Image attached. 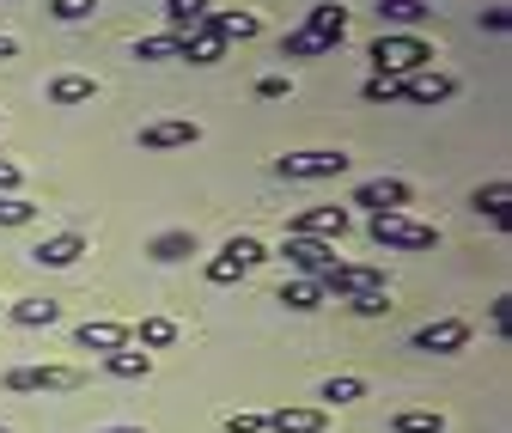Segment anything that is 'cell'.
<instances>
[{
  "instance_id": "cell-8",
  "label": "cell",
  "mask_w": 512,
  "mask_h": 433,
  "mask_svg": "<svg viewBox=\"0 0 512 433\" xmlns=\"http://www.w3.org/2000/svg\"><path fill=\"white\" fill-rule=\"evenodd\" d=\"M305 281H324L330 269H336V244H324V238H287V251H281Z\"/></svg>"
},
{
  "instance_id": "cell-16",
  "label": "cell",
  "mask_w": 512,
  "mask_h": 433,
  "mask_svg": "<svg viewBox=\"0 0 512 433\" xmlns=\"http://www.w3.org/2000/svg\"><path fill=\"white\" fill-rule=\"evenodd\" d=\"M220 55H226V37H220V31H208V25L183 31V43H177V61H189V68H214Z\"/></svg>"
},
{
  "instance_id": "cell-1",
  "label": "cell",
  "mask_w": 512,
  "mask_h": 433,
  "mask_svg": "<svg viewBox=\"0 0 512 433\" xmlns=\"http://www.w3.org/2000/svg\"><path fill=\"white\" fill-rule=\"evenodd\" d=\"M427 68H433V43L421 31H378V43H372V74L409 80V74H427Z\"/></svg>"
},
{
  "instance_id": "cell-19",
  "label": "cell",
  "mask_w": 512,
  "mask_h": 433,
  "mask_svg": "<svg viewBox=\"0 0 512 433\" xmlns=\"http://www.w3.org/2000/svg\"><path fill=\"white\" fill-rule=\"evenodd\" d=\"M299 31H317V37H336V43H342V37H348V7H342V0H317Z\"/></svg>"
},
{
  "instance_id": "cell-9",
  "label": "cell",
  "mask_w": 512,
  "mask_h": 433,
  "mask_svg": "<svg viewBox=\"0 0 512 433\" xmlns=\"http://www.w3.org/2000/svg\"><path fill=\"white\" fill-rule=\"evenodd\" d=\"M196 141H202V122H189V116H165V122H147V129H141V147H147V153L196 147Z\"/></svg>"
},
{
  "instance_id": "cell-24",
  "label": "cell",
  "mask_w": 512,
  "mask_h": 433,
  "mask_svg": "<svg viewBox=\"0 0 512 433\" xmlns=\"http://www.w3.org/2000/svg\"><path fill=\"white\" fill-rule=\"evenodd\" d=\"M104 373L110 379H147L153 373V354L147 348H116V354H104Z\"/></svg>"
},
{
  "instance_id": "cell-30",
  "label": "cell",
  "mask_w": 512,
  "mask_h": 433,
  "mask_svg": "<svg viewBox=\"0 0 512 433\" xmlns=\"http://www.w3.org/2000/svg\"><path fill=\"white\" fill-rule=\"evenodd\" d=\"M324 403H360L366 397V379H354V373H336V379H324V391H317Z\"/></svg>"
},
{
  "instance_id": "cell-3",
  "label": "cell",
  "mask_w": 512,
  "mask_h": 433,
  "mask_svg": "<svg viewBox=\"0 0 512 433\" xmlns=\"http://www.w3.org/2000/svg\"><path fill=\"white\" fill-rule=\"evenodd\" d=\"M342 171H348L342 147H305V153L275 159V177H287V183H324V177H342Z\"/></svg>"
},
{
  "instance_id": "cell-20",
  "label": "cell",
  "mask_w": 512,
  "mask_h": 433,
  "mask_svg": "<svg viewBox=\"0 0 512 433\" xmlns=\"http://www.w3.org/2000/svg\"><path fill=\"white\" fill-rule=\"evenodd\" d=\"M147 257H153V263H183V257H196V232H189V226L159 232V238L147 244Z\"/></svg>"
},
{
  "instance_id": "cell-21",
  "label": "cell",
  "mask_w": 512,
  "mask_h": 433,
  "mask_svg": "<svg viewBox=\"0 0 512 433\" xmlns=\"http://www.w3.org/2000/svg\"><path fill=\"white\" fill-rule=\"evenodd\" d=\"M506 208H512V183H506V177H494V183H482V190H476V214H488L500 232L512 226V214H506Z\"/></svg>"
},
{
  "instance_id": "cell-37",
  "label": "cell",
  "mask_w": 512,
  "mask_h": 433,
  "mask_svg": "<svg viewBox=\"0 0 512 433\" xmlns=\"http://www.w3.org/2000/svg\"><path fill=\"white\" fill-rule=\"evenodd\" d=\"M293 92V80L287 74H269V80H256V98H287Z\"/></svg>"
},
{
  "instance_id": "cell-2",
  "label": "cell",
  "mask_w": 512,
  "mask_h": 433,
  "mask_svg": "<svg viewBox=\"0 0 512 433\" xmlns=\"http://www.w3.org/2000/svg\"><path fill=\"white\" fill-rule=\"evenodd\" d=\"M366 232H372V244H384V251H433V244H439V226H421V220H409L403 208L372 214Z\"/></svg>"
},
{
  "instance_id": "cell-28",
  "label": "cell",
  "mask_w": 512,
  "mask_h": 433,
  "mask_svg": "<svg viewBox=\"0 0 512 433\" xmlns=\"http://www.w3.org/2000/svg\"><path fill=\"white\" fill-rule=\"evenodd\" d=\"M202 25H208V31H220L226 43H232V37L244 43V37H256V31H263V25H256V13H208Z\"/></svg>"
},
{
  "instance_id": "cell-31",
  "label": "cell",
  "mask_w": 512,
  "mask_h": 433,
  "mask_svg": "<svg viewBox=\"0 0 512 433\" xmlns=\"http://www.w3.org/2000/svg\"><path fill=\"white\" fill-rule=\"evenodd\" d=\"M177 43H183L177 31H159V37H141V43H135V61H171V55H177Z\"/></svg>"
},
{
  "instance_id": "cell-12",
  "label": "cell",
  "mask_w": 512,
  "mask_h": 433,
  "mask_svg": "<svg viewBox=\"0 0 512 433\" xmlns=\"http://www.w3.org/2000/svg\"><path fill=\"white\" fill-rule=\"evenodd\" d=\"M464 342H470V324L464 318H433V324L415 330V348L421 354H458Z\"/></svg>"
},
{
  "instance_id": "cell-4",
  "label": "cell",
  "mask_w": 512,
  "mask_h": 433,
  "mask_svg": "<svg viewBox=\"0 0 512 433\" xmlns=\"http://www.w3.org/2000/svg\"><path fill=\"white\" fill-rule=\"evenodd\" d=\"M86 385V373L80 366H68V360H43V366H13L7 373V391H80Z\"/></svg>"
},
{
  "instance_id": "cell-6",
  "label": "cell",
  "mask_w": 512,
  "mask_h": 433,
  "mask_svg": "<svg viewBox=\"0 0 512 433\" xmlns=\"http://www.w3.org/2000/svg\"><path fill=\"white\" fill-rule=\"evenodd\" d=\"M324 293H342V299H354V293H391V281H384V269H372V263H336L324 275Z\"/></svg>"
},
{
  "instance_id": "cell-7",
  "label": "cell",
  "mask_w": 512,
  "mask_h": 433,
  "mask_svg": "<svg viewBox=\"0 0 512 433\" xmlns=\"http://www.w3.org/2000/svg\"><path fill=\"white\" fill-rule=\"evenodd\" d=\"M348 208H299L293 214V226H287V238H324V244H336L342 232H348Z\"/></svg>"
},
{
  "instance_id": "cell-41",
  "label": "cell",
  "mask_w": 512,
  "mask_h": 433,
  "mask_svg": "<svg viewBox=\"0 0 512 433\" xmlns=\"http://www.w3.org/2000/svg\"><path fill=\"white\" fill-rule=\"evenodd\" d=\"M19 55V37H7V31H0V61H13Z\"/></svg>"
},
{
  "instance_id": "cell-22",
  "label": "cell",
  "mask_w": 512,
  "mask_h": 433,
  "mask_svg": "<svg viewBox=\"0 0 512 433\" xmlns=\"http://www.w3.org/2000/svg\"><path fill=\"white\" fill-rule=\"evenodd\" d=\"M336 49H342L336 37H317V31H287L281 37V55L287 61H317V55H336Z\"/></svg>"
},
{
  "instance_id": "cell-39",
  "label": "cell",
  "mask_w": 512,
  "mask_h": 433,
  "mask_svg": "<svg viewBox=\"0 0 512 433\" xmlns=\"http://www.w3.org/2000/svg\"><path fill=\"white\" fill-rule=\"evenodd\" d=\"M482 31H512V7H488L482 13Z\"/></svg>"
},
{
  "instance_id": "cell-38",
  "label": "cell",
  "mask_w": 512,
  "mask_h": 433,
  "mask_svg": "<svg viewBox=\"0 0 512 433\" xmlns=\"http://www.w3.org/2000/svg\"><path fill=\"white\" fill-rule=\"evenodd\" d=\"M19 183H25V171H19L13 159H0V196H13V190H19Z\"/></svg>"
},
{
  "instance_id": "cell-11",
  "label": "cell",
  "mask_w": 512,
  "mask_h": 433,
  "mask_svg": "<svg viewBox=\"0 0 512 433\" xmlns=\"http://www.w3.org/2000/svg\"><path fill=\"white\" fill-rule=\"evenodd\" d=\"M409 183L403 177H366L354 190V208H372V214H391V208H409Z\"/></svg>"
},
{
  "instance_id": "cell-33",
  "label": "cell",
  "mask_w": 512,
  "mask_h": 433,
  "mask_svg": "<svg viewBox=\"0 0 512 433\" xmlns=\"http://www.w3.org/2000/svg\"><path fill=\"white\" fill-rule=\"evenodd\" d=\"M37 220V202L25 196H0V226H31Z\"/></svg>"
},
{
  "instance_id": "cell-25",
  "label": "cell",
  "mask_w": 512,
  "mask_h": 433,
  "mask_svg": "<svg viewBox=\"0 0 512 433\" xmlns=\"http://www.w3.org/2000/svg\"><path fill=\"white\" fill-rule=\"evenodd\" d=\"M128 336H135L141 348H171L183 330H177V318H141V324H128Z\"/></svg>"
},
{
  "instance_id": "cell-26",
  "label": "cell",
  "mask_w": 512,
  "mask_h": 433,
  "mask_svg": "<svg viewBox=\"0 0 512 433\" xmlns=\"http://www.w3.org/2000/svg\"><path fill=\"white\" fill-rule=\"evenodd\" d=\"M208 7H214V0H165V25L183 37V31H196L208 19Z\"/></svg>"
},
{
  "instance_id": "cell-14",
  "label": "cell",
  "mask_w": 512,
  "mask_h": 433,
  "mask_svg": "<svg viewBox=\"0 0 512 433\" xmlns=\"http://www.w3.org/2000/svg\"><path fill=\"white\" fill-rule=\"evenodd\" d=\"M80 257H86V238H80V232H55V238H43L37 251H31L37 269H74Z\"/></svg>"
},
{
  "instance_id": "cell-5",
  "label": "cell",
  "mask_w": 512,
  "mask_h": 433,
  "mask_svg": "<svg viewBox=\"0 0 512 433\" xmlns=\"http://www.w3.org/2000/svg\"><path fill=\"white\" fill-rule=\"evenodd\" d=\"M263 257H269V251H263V238L238 232V238H226V244H220V257L208 263V281H214V287H232L238 275H250V269L263 263Z\"/></svg>"
},
{
  "instance_id": "cell-42",
  "label": "cell",
  "mask_w": 512,
  "mask_h": 433,
  "mask_svg": "<svg viewBox=\"0 0 512 433\" xmlns=\"http://www.w3.org/2000/svg\"><path fill=\"white\" fill-rule=\"evenodd\" d=\"M104 433H147V427H104Z\"/></svg>"
},
{
  "instance_id": "cell-27",
  "label": "cell",
  "mask_w": 512,
  "mask_h": 433,
  "mask_svg": "<svg viewBox=\"0 0 512 433\" xmlns=\"http://www.w3.org/2000/svg\"><path fill=\"white\" fill-rule=\"evenodd\" d=\"M281 305H287V312H317V305H324V281H287L281 287Z\"/></svg>"
},
{
  "instance_id": "cell-32",
  "label": "cell",
  "mask_w": 512,
  "mask_h": 433,
  "mask_svg": "<svg viewBox=\"0 0 512 433\" xmlns=\"http://www.w3.org/2000/svg\"><path fill=\"white\" fill-rule=\"evenodd\" d=\"M92 13H98V0H49V19H61V25H80Z\"/></svg>"
},
{
  "instance_id": "cell-36",
  "label": "cell",
  "mask_w": 512,
  "mask_h": 433,
  "mask_svg": "<svg viewBox=\"0 0 512 433\" xmlns=\"http://www.w3.org/2000/svg\"><path fill=\"white\" fill-rule=\"evenodd\" d=\"M360 98H366V104H391V98H397V80H384V74H372V80L360 86Z\"/></svg>"
},
{
  "instance_id": "cell-34",
  "label": "cell",
  "mask_w": 512,
  "mask_h": 433,
  "mask_svg": "<svg viewBox=\"0 0 512 433\" xmlns=\"http://www.w3.org/2000/svg\"><path fill=\"white\" fill-rule=\"evenodd\" d=\"M348 305H354L360 318H384V312H391V293H354Z\"/></svg>"
},
{
  "instance_id": "cell-17",
  "label": "cell",
  "mask_w": 512,
  "mask_h": 433,
  "mask_svg": "<svg viewBox=\"0 0 512 433\" xmlns=\"http://www.w3.org/2000/svg\"><path fill=\"white\" fill-rule=\"evenodd\" d=\"M427 0H378V25L384 31H421L427 25Z\"/></svg>"
},
{
  "instance_id": "cell-18",
  "label": "cell",
  "mask_w": 512,
  "mask_h": 433,
  "mask_svg": "<svg viewBox=\"0 0 512 433\" xmlns=\"http://www.w3.org/2000/svg\"><path fill=\"white\" fill-rule=\"evenodd\" d=\"M98 98V80H86V74H55L49 80V104L55 110H74V104H92Z\"/></svg>"
},
{
  "instance_id": "cell-40",
  "label": "cell",
  "mask_w": 512,
  "mask_h": 433,
  "mask_svg": "<svg viewBox=\"0 0 512 433\" xmlns=\"http://www.w3.org/2000/svg\"><path fill=\"white\" fill-rule=\"evenodd\" d=\"M488 318H494V330H500V336H506V324H512V299H506V293H500V299H494V312H488Z\"/></svg>"
},
{
  "instance_id": "cell-29",
  "label": "cell",
  "mask_w": 512,
  "mask_h": 433,
  "mask_svg": "<svg viewBox=\"0 0 512 433\" xmlns=\"http://www.w3.org/2000/svg\"><path fill=\"white\" fill-rule=\"evenodd\" d=\"M391 433H445V415L439 409H397Z\"/></svg>"
},
{
  "instance_id": "cell-35",
  "label": "cell",
  "mask_w": 512,
  "mask_h": 433,
  "mask_svg": "<svg viewBox=\"0 0 512 433\" xmlns=\"http://www.w3.org/2000/svg\"><path fill=\"white\" fill-rule=\"evenodd\" d=\"M269 427V415H256V409H232L226 415V433H263Z\"/></svg>"
},
{
  "instance_id": "cell-15",
  "label": "cell",
  "mask_w": 512,
  "mask_h": 433,
  "mask_svg": "<svg viewBox=\"0 0 512 433\" xmlns=\"http://www.w3.org/2000/svg\"><path fill=\"white\" fill-rule=\"evenodd\" d=\"M324 421H330L324 403H281V409L269 415L275 433H324Z\"/></svg>"
},
{
  "instance_id": "cell-10",
  "label": "cell",
  "mask_w": 512,
  "mask_h": 433,
  "mask_svg": "<svg viewBox=\"0 0 512 433\" xmlns=\"http://www.w3.org/2000/svg\"><path fill=\"white\" fill-rule=\"evenodd\" d=\"M397 98L403 104H445V98H458V80L452 74H439V68H427V74H409V80H397Z\"/></svg>"
},
{
  "instance_id": "cell-23",
  "label": "cell",
  "mask_w": 512,
  "mask_h": 433,
  "mask_svg": "<svg viewBox=\"0 0 512 433\" xmlns=\"http://www.w3.org/2000/svg\"><path fill=\"white\" fill-rule=\"evenodd\" d=\"M7 312H13L19 330H49V324H61V305H55V299H19V305H7Z\"/></svg>"
},
{
  "instance_id": "cell-13",
  "label": "cell",
  "mask_w": 512,
  "mask_h": 433,
  "mask_svg": "<svg viewBox=\"0 0 512 433\" xmlns=\"http://www.w3.org/2000/svg\"><path fill=\"white\" fill-rule=\"evenodd\" d=\"M74 342H80V348H92V354H116V348H135V336H128V324H116V318H86V324L74 330Z\"/></svg>"
},
{
  "instance_id": "cell-43",
  "label": "cell",
  "mask_w": 512,
  "mask_h": 433,
  "mask_svg": "<svg viewBox=\"0 0 512 433\" xmlns=\"http://www.w3.org/2000/svg\"><path fill=\"white\" fill-rule=\"evenodd\" d=\"M0 433H13V427H7V421H0Z\"/></svg>"
}]
</instances>
